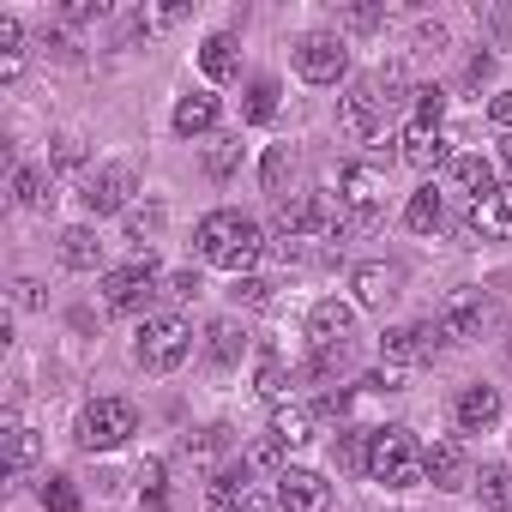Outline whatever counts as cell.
<instances>
[{"label": "cell", "instance_id": "6da1fadb", "mask_svg": "<svg viewBox=\"0 0 512 512\" xmlns=\"http://www.w3.org/2000/svg\"><path fill=\"white\" fill-rule=\"evenodd\" d=\"M193 247H199V260H205V266H217V272H235V278H247V272H253V260L266 253V241H260V223H253V217H241V211H211V217H199V229H193Z\"/></svg>", "mask_w": 512, "mask_h": 512}, {"label": "cell", "instance_id": "7a4b0ae2", "mask_svg": "<svg viewBox=\"0 0 512 512\" xmlns=\"http://www.w3.org/2000/svg\"><path fill=\"white\" fill-rule=\"evenodd\" d=\"M368 476L374 482H386V488H416V482H428V464H422V446H416V434L410 428H374L368 434Z\"/></svg>", "mask_w": 512, "mask_h": 512}, {"label": "cell", "instance_id": "3957f363", "mask_svg": "<svg viewBox=\"0 0 512 512\" xmlns=\"http://www.w3.org/2000/svg\"><path fill=\"white\" fill-rule=\"evenodd\" d=\"M187 350H193V326H187L181 314H145V326H139V338H133V362H139L145 374L181 368Z\"/></svg>", "mask_w": 512, "mask_h": 512}, {"label": "cell", "instance_id": "277c9868", "mask_svg": "<svg viewBox=\"0 0 512 512\" xmlns=\"http://www.w3.org/2000/svg\"><path fill=\"white\" fill-rule=\"evenodd\" d=\"M139 434V410L127 398H91L79 410V446L85 452H115Z\"/></svg>", "mask_w": 512, "mask_h": 512}, {"label": "cell", "instance_id": "5b68a950", "mask_svg": "<svg viewBox=\"0 0 512 512\" xmlns=\"http://www.w3.org/2000/svg\"><path fill=\"white\" fill-rule=\"evenodd\" d=\"M296 73L308 79V85H338V79H350V49H344V37L338 31H308V37H296Z\"/></svg>", "mask_w": 512, "mask_h": 512}, {"label": "cell", "instance_id": "8992f818", "mask_svg": "<svg viewBox=\"0 0 512 512\" xmlns=\"http://www.w3.org/2000/svg\"><path fill=\"white\" fill-rule=\"evenodd\" d=\"M338 205L350 211V229H374L380 223V205H386V175L374 163H350L338 175Z\"/></svg>", "mask_w": 512, "mask_h": 512}, {"label": "cell", "instance_id": "52a82bcc", "mask_svg": "<svg viewBox=\"0 0 512 512\" xmlns=\"http://www.w3.org/2000/svg\"><path fill=\"white\" fill-rule=\"evenodd\" d=\"M488 314H494V302H488L482 290H452V296L440 302L434 326H440V338H446V344H476V338H482V326H488Z\"/></svg>", "mask_w": 512, "mask_h": 512}, {"label": "cell", "instance_id": "ba28073f", "mask_svg": "<svg viewBox=\"0 0 512 512\" xmlns=\"http://www.w3.org/2000/svg\"><path fill=\"white\" fill-rule=\"evenodd\" d=\"M133 163H103L97 175H85V187H79V205L91 211V217H115V211H133L127 199H133Z\"/></svg>", "mask_w": 512, "mask_h": 512}, {"label": "cell", "instance_id": "9c48e42d", "mask_svg": "<svg viewBox=\"0 0 512 512\" xmlns=\"http://www.w3.org/2000/svg\"><path fill=\"white\" fill-rule=\"evenodd\" d=\"M446 338H440V326L434 320H410V326H386L380 332V356H386V368H416V362H434V350H440Z\"/></svg>", "mask_w": 512, "mask_h": 512}, {"label": "cell", "instance_id": "30bf717a", "mask_svg": "<svg viewBox=\"0 0 512 512\" xmlns=\"http://www.w3.org/2000/svg\"><path fill=\"white\" fill-rule=\"evenodd\" d=\"M151 296H163V278L151 272V260H133V266H121V272L103 278V302H109L115 314H139Z\"/></svg>", "mask_w": 512, "mask_h": 512}, {"label": "cell", "instance_id": "8fae6325", "mask_svg": "<svg viewBox=\"0 0 512 512\" xmlns=\"http://www.w3.org/2000/svg\"><path fill=\"white\" fill-rule=\"evenodd\" d=\"M338 121H344V133L374 139V133L386 127V97H380V85H374V79H356V85L338 97Z\"/></svg>", "mask_w": 512, "mask_h": 512}, {"label": "cell", "instance_id": "7c38bea8", "mask_svg": "<svg viewBox=\"0 0 512 512\" xmlns=\"http://www.w3.org/2000/svg\"><path fill=\"white\" fill-rule=\"evenodd\" d=\"M350 290H356V308H392L398 296H404V266H392V260H362L356 272H350Z\"/></svg>", "mask_w": 512, "mask_h": 512}, {"label": "cell", "instance_id": "4fadbf2b", "mask_svg": "<svg viewBox=\"0 0 512 512\" xmlns=\"http://www.w3.org/2000/svg\"><path fill=\"white\" fill-rule=\"evenodd\" d=\"M278 512H332V488L314 470H284L278 476Z\"/></svg>", "mask_w": 512, "mask_h": 512}, {"label": "cell", "instance_id": "5bb4252c", "mask_svg": "<svg viewBox=\"0 0 512 512\" xmlns=\"http://www.w3.org/2000/svg\"><path fill=\"white\" fill-rule=\"evenodd\" d=\"M350 332H356V308H350V302H338V296L314 302V314H308V338H314V350L350 344Z\"/></svg>", "mask_w": 512, "mask_h": 512}, {"label": "cell", "instance_id": "9a60e30c", "mask_svg": "<svg viewBox=\"0 0 512 512\" xmlns=\"http://www.w3.org/2000/svg\"><path fill=\"white\" fill-rule=\"evenodd\" d=\"M398 157L410 163V169H440L446 163V139H440V127H428V121H410L404 133H398Z\"/></svg>", "mask_w": 512, "mask_h": 512}, {"label": "cell", "instance_id": "2e32d148", "mask_svg": "<svg viewBox=\"0 0 512 512\" xmlns=\"http://www.w3.org/2000/svg\"><path fill=\"white\" fill-rule=\"evenodd\" d=\"M452 416H458L464 434H488V428L500 422V392H494V386H464L458 404H452Z\"/></svg>", "mask_w": 512, "mask_h": 512}, {"label": "cell", "instance_id": "e0dca14e", "mask_svg": "<svg viewBox=\"0 0 512 512\" xmlns=\"http://www.w3.org/2000/svg\"><path fill=\"white\" fill-rule=\"evenodd\" d=\"M470 235H488V241L512 235V187H494L488 199L470 205Z\"/></svg>", "mask_w": 512, "mask_h": 512}, {"label": "cell", "instance_id": "ac0fdd59", "mask_svg": "<svg viewBox=\"0 0 512 512\" xmlns=\"http://www.w3.org/2000/svg\"><path fill=\"white\" fill-rule=\"evenodd\" d=\"M422 464H428V482L434 488H464V446L458 440H428L422 446Z\"/></svg>", "mask_w": 512, "mask_h": 512}, {"label": "cell", "instance_id": "d6986e66", "mask_svg": "<svg viewBox=\"0 0 512 512\" xmlns=\"http://www.w3.org/2000/svg\"><path fill=\"white\" fill-rule=\"evenodd\" d=\"M446 175H452V187H458V193H470V205L494 193V163H488V157H470V151H464V157H452V163H446Z\"/></svg>", "mask_w": 512, "mask_h": 512}, {"label": "cell", "instance_id": "ffe728a7", "mask_svg": "<svg viewBox=\"0 0 512 512\" xmlns=\"http://www.w3.org/2000/svg\"><path fill=\"white\" fill-rule=\"evenodd\" d=\"M61 266H67V272H97V266H103V241H97V229L79 223V229L61 235Z\"/></svg>", "mask_w": 512, "mask_h": 512}, {"label": "cell", "instance_id": "44dd1931", "mask_svg": "<svg viewBox=\"0 0 512 512\" xmlns=\"http://www.w3.org/2000/svg\"><path fill=\"white\" fill-rule=\"evenodd\" d=\"M211 127H217V97H211V91H193V97L175 103V133H181V139H199V133H211Z\"/></svg>", "mask_w": 512, "mask_h": 512}, {"label": "cell", "instance_id": "7402d4cb", "mask_svg": "<svg viewBox=\"0 0 512 512\" xmlns=\"http://www.w3.org/2000/svg\"><path fill=\"white\" fill-rule=\"evenodd\" d=\"M272 440H278L284 452L308 446V440H314V410H302V404H278V410H272Z\"/></svg>", "mask_w": 512, "mask_h": 512}, {"label": "cell", "instance_id": "603a6c76", "mask_svg": "<svg viewBox=\"0 0 512 512\" xmlns=\"http://www.w3.org/2000/svg\"><path fill=\"white\" fill-rule=\"evenodd\" d=\"M163 223H169V211H163L157 199H151V205H133V211H127V241H133V247L145 253V260H151V241L163 235Z\"/></svg>", "mask_w": 512, "mask_h": 512}, {"label": "cell", "instance_id": "cb8c5ba5", "mask_svg": "<svg viewBox=\"0 0 512 512\" xmlns=\"http://www.w3.org/2000/svg\"><path fill=\"white\" fill-rule=\"evenodd\" d=\"M43 458V440H37V428H25L19 416H7V470H31Z\"/></svg>", "mask_w": 512, "mask_h": 512}, {"label": "cell", "instance_id": "d4e9b609", "mask_svg": "<svg viewBox=\"0 0 512 512\" xmlns=\"http://www.w3.org/2000/svg\"><path fill=\"white\" fill-rule=\"evenodd\" d=\"M199 67H205V79H229L235 73V37L229 31H211L199 43Z\"/></svg>", "mask_w": 512, "mask_h": 512}, {"label": "cell", "instance_id": "484cf974", "mask_svg": "<svg viewBox=\"0 0 512 512\" xmlns=\"http://www.w3.org/2000/svg\"><path fill=\"white\" fill-rule=\"evenodd\" d=\"M404 223H410L416 235H434V229L446 223V205H440V193H434V187L410 193V205H404Z\"/></svg>", "mask_w": 512, "mask_h": 512}, {"label": "cell", "instance_id": "4316f807", "mask_svg": "<svg viewBox=\"0 0 512 512\" xmlns=\"http://www.w3.org/2000/svg\"><path fill=\"white\" fill-rule=\"evenodd\" d=\"M205 338H211V362H217V368H235V362L247 356V332H241L235 320H217Z\"/></svg>", "mask_w": 512, "mask_h": 512}, {"label": "cell", "instance_id": "83f0119b", "mask_svg": "<svg viewBox=\"0 0 512 512\" xmlns=\"http://www.w3.org/2000/svg\"><path fill=\"white\" fill-rule=\"evenodd\" d=\"M253 127H266L272 115H278V79H253L247 85V109H241Z\"/></svg>", "mask_w": 512, "mask_h": 512}, {"label": "cell", "instance_id": "f1b7e54d", "mask_svg": "<svg viewBox=\"0 0 512 512\" xmlns=\"http://www.w3.org/2000/svg\"><path fill=\"white\" fill-rule=\"evenodd\" d=\"M85 157H91L85 139H79V133H61V139L49 145V175H73V169H85Z\"/></svg>", "mask_w": 512, "mask_h": 512}, {"label": "cell", "instance_id": "f546056e", "mask_svg": "<svg viewBox=\"0 0 512 512\" xmlns=\"http://www.w3.org/2000/svg\"><path fill=\"white\" fill-rule=\"evenodd\" d=\"M43 187H49V175H43V169H13V199H19L25 211H43V205H49V193H43Z\"/></svg>", "mask_w": 512, "mask_h": 512}, {"label": "cell", "instance_id": "4dcf8cb0", "mask_svg": "<svg viewBox=\"0 0 512 512\" xmlns=\"http://www.w3.org/2000/svg\"><path fill=\"white\" fill-rule=\"evenodd\" d=\"M139 500L151 512H169V488H163V458H145L139 464Z\"/></svg>", "mask_w": 512, "mask_h": 512}, {"label": "cell", "instance_id": "1f68e13d", "mask_svg": "<svg viewBox=\"0 0 512 512\" xmlns=\"http://www.w3.org/2000/svg\"><path fill=\"white\" fill-rule=\"evenodd\" d=\"M253 392L272 398V404H284V362H278V350H260V374H253Z\"/></svg>", "mask_w": 512, "mask_h": 512}, {"label": "cell", "instance_id": "d6a6232c", "mask_svg": "<svg viewBox=\"0 0 512 512\" xmlns=\"http://www.w3.org/2000/svg\"><path fill=\"white\" fill-rule=\"evenodd\" d=\"M476 494H482L488 506H512V470H506V464H488V470L476 476Z\"/></svg>", "mask_w": 512, "mask_h": 512}, {"label": "cell", "instance_id": "836d02e7", "mask_svg": "<svg viewBox=\"0 0 512 512\" xmlns=\"http://www.w3.org/2000/svg\"><path fill=\"white\" fill-rule=\"evenodd\" d=\"M410 109H416L410 121H428V127H440V115H446V91H440V85H416V91H410Z\"/></svg>", "mask_w": 512, "mask_h": 512}, {"label": "cell", "instance_id": "e575fe53", "mask_svg": "<svg viewBox=\"0 0 512 512\" xmlns=\"http://www.w3.org/2000/svg\"><path fill=\"white\" fill-rule=\"evenodd\" d=\"M386 7H374V0H356V7H338V25L344 31H380Z\"/></svg>", "mask_w": 512, "mask_h": 512}, {"label": "cell", "instance_id": "d590c367", "mask_svg": "<svg viewBox=\"0 0 512 512\" xmlns=\"http://www.w3.org/2000/svg\"><path fill=\"white\" fill-rule=\"evenodd\" d=\"M290 169H296V151H290V145H272V151H266V169H260V175H266V193H284V175H290Z\"/></svg>", "mask_w": 512, "mask_h": 512}, {"label": "cell", "instance_id": "8d00e7d4", "mask_svg": "<svg viewBox=\"0 0 512 512\" xmlns=\"http://www.w3.org/2000/svg\"><path fill=\"white\" fill-rule=\"evenodd\" d=\"M43 506H49V512H79V488H73V476H49V482H43Z\"/></svg>", "mask_w": 512, "mask_h": 512}, {"label": "cell", "instance_id": "74e56055", "mask_svg": "<svg viewBox=\"0 0 512 512\" xmlns=\"http://www.w3.org/2000/svg\"><path fill=\"white\" fill-rule=\"evenodd\" d=\"M187 452H199V458H217V452H229V428H205L199 440L187 434Z\"/></svg>", "mask_w": 512, "mask_h": 512}, {"label": "cell", "instance_id": "f35d334b", "mask_svg": "<svg viewBox=\"0 0 512 512\" xmlns=\"http://www.w3.org/2000/svg\"><path fill=\"white\" fill-rule=\"evenodd\" d=\"M235 302L266 308V302H272V284H266V278H235Z\"/></svg>", "mask_w": 512, "mask_h": 512}, {"label": "cell", "instance_id": "ab89813d", "mask_svg": "<svg viewBox=\"0 0 512 512\" xmlns=\"http://www.w3.org/2000/svg\"><path fill=\"white\" fill-rule=\"evenodd\" d=\"M163 296H169V302L199 296V272H169V278H163Z\"/></svg>", "mask_w": 512, "mask_h": 512}, {"label": "cell", "instance_id": "60d3db41", "mask_svg": "<svg viewBox=\"0 0 512 512\" xmlns=\"http://www.w3.org/2000/svg\"><path fill=\"white\" fill-rule=\"evenodd\" d=\"M350 368V344H332V350H314V374H344Z\"/></svg>", "mask_w": 512, "mask_h": 512}, {"label": "cell", "instance_id": "b9f144b4", "mask_svg": "<svg viewBox=\"0 0 512 512\" xmlns=\"http://www.w3.org/2000/svg\"><path fill=\"white\" fill-rule=\"evenodd\" d=\"M109 7H103V0H67V7H61V19L67 25H85V19H103Z\"/></svg>", "mask_w": 512, "mask_h": 512}, {"label": "cell", "instance_id": "7bdbcfd3", "mask_svg": "<svg viewBox=\"0 0 512 512\" xmlns=\"http://www.w3.org/2000/svg\"><path fill=\"white\" fill-rule=\"evenodd\" d=\"M175 19H181V7H145L139 13V31H169Z\"/></svg>", "mask_w": 512, "mask_h": 512}, {"label": "cell", "instance_id": "ee69618b", "mask_svg": "<svg viewBox=\"0 0 512 512\" xmlns=\"http://www.w3.org/2000/svg\"><path fill=\"white\" fill-rule=\"evenodd\" d=\"M205 163H211V175H229V169H235V139H217V151H211Z\"/></svg>", "mask_w": 512, "mask_h": 512}, {"label": "cell", "instance_id": "f6af8a7d", "mask_svg": "<svg viewBox=\"0 0 512 512\" xmlns=\"http://www.w3.org/2000/svg\"><path fill=\"white\" fill-rule=\"evenodd\" d=\"M464 79H470V85H476V91H482V85H488V79H494V55H476V61H470V67H464Z\"/></svg>", "mask_w": 512, "mask_h": 512}, {"label": "cell", "instance_id": "bcb514c9", "mask_svg": "<svg viewBox=\"0 0 512 512\" xmlns=\"http://www.w3.org/2000/svg\"><path fill=\"white\" fill-rule=\"evenodd\" d=\"M488 121H494V127H506V133H512V91H500V97H494V103H488Z\"/></svg>", "mask_w": 512, "mask_h": 512}, {"label": "cell", "instance_id": "7dc6e473", "mask_svg": "<svg viewBox=\"0 0 512 512\" xmlns=\"http://www.w3.org/2000/svg\"><path fill=\"white\" fill-rule=\"evenodd\" d=\"M416 49H446V25H416Z\"/></svg>", "mask_w": 512, "mask_h": 512}, {"label": "cell", "instance_id": "c3c4849f", "mask_svg": "<svg viewBox=\"0 0 512 512\" xmlns=\"http://www.w3.org/2000/svg\"><path fill=\"white\" fill-rule=\"evenodd\" d=\"M247 458H253V464H260V470H266V464H278V458H284V446H278V440H260V446H253V452H247Z\"/></svg>", "mask_w": 512, "mask_h": 512}, {"label": "cell", "instance_id": "681fc988", "mask_svg": "<svg viewBox=\"0 0 512 512\" xmlns=\"http://www.w3.org/2000/svg\"><path fill=\"white\" fill-rule=\"evenodd\" d=\"M19 308H43V284H31V278H19Z\"/></svg>", "mask_w": 512, "mask_h": 512}, {"label": "cell", "instance_id": "f907efd6", "mask_svg": "<svg viewBox=\"0 0 512 512\" xmlns=\"http://www.w3.org/2000/svg\"><path fill=\"white\" fill-rule=\"evenodd\" d=\"M500 163H506V169H512V133H506V145H500Z\"/></svg>", "mask_w": 512, "mask_h": 512}, {"label": "cell", "instance_id": "816d5d0a", "mask_svg": "<svg viewBox=\"0 0 512 512\" xmlns=\"http://www.w3.org/2000/svg\"><path fill=\"white\" fill-rule=\"evenodd\" d=\"M488 512H512V506H488Z\"/></svg>", "mask_w": 512, "mask_h": 512}, {"label": "cell", "instance_id": "f5cc1de1", "mask_svg": "<svg viewBox=\"0 0 512 512\" xmlns=\"http://www.w3.org/2000/svg\"><path fill=\"white\" fill-rule=\"evenodd\" d=\"M506 356H512V338H506Z\"/></svg>", "mask_w": 512, "mask_h": 512}]
</instances>
